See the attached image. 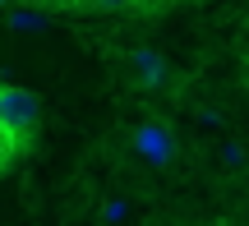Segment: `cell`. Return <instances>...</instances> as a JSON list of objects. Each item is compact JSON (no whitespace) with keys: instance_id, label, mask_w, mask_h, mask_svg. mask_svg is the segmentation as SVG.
Listing matches in <instances>:
<instances>
[{"instance_id":"obj_1","label":"cell","mask_w":249,"mask_h":226,"mask_svg":"<svg viewBox=\"0 0 249 226\" xmlns=\"http://www.w3.org/2000/svg\"><path fill=\"white\" fill-rule=\"evenodd\" d=\"M37 134H42V102H37V92L0 83V175L37 148Z\"/></svg>"},{"instance_id":"obj_2","label":"cell","mask_w":249,"mask_h":226,"mask_svg":"<svg viewBox=\"0 0 249 226\" xmlns=\"http://www.w3.org/2000/svg\"><path fill=\"white\" fill-rule=\"evenodd\" d=\"M129 148H134V157H143L148 166H171L180 157V139L171 134V125H161V120H139V125L129 129Z\"/></svg>"},{"instance_id":"obj_3","label":"cell","mask_w":249,"mask_h":226,"mask_svg":"<svg viewBox=\"0 0 249 226\" xmlns=\"http://www.w3.org/2000/svg\"><path fill=\"white\" fill-rule=\"evenodd\" d=\"M124 65H129V83L139 92H161V88H171V65H166V55L161 51H152V46H129L124 51Z\"/></svg>"},{"instance_id":"obj_4","label":"cell","mask_w":249,"mask_h":226,"mask_svg":"<svg viewBox=\"0 0 249 226\" xmlns=\"http://www.w3.org/2000/svg\"><path fill=\"white\" fill-rule=\"evenodd\" d=\"M60 5H79L88 14H124V9H157V0H60Z\"/></svg>"},{"instance_id":"obj_5","label":"cell","mask_w":249,"mask_h":226,"mask_svg":"<svg viewBox=\"0 0 249 226\" xmlns=\"http://www.w3.org/2000/svg\"><path fill=\"white\" fill-rule=\"evenodd\" d=\"M9 23H14V28H42L46 18H42V14H23V9H18V14H9Z\"/></svg>"},{"instance_id":"obj_6","label":"cell","mask_w":249,"mask_h":226,"mask_svg":"<svg viewBox=\"0 0 249 226\" xmlns=\"http://www.w3.org/2000/svg\"><path fill=\"white\" fill-rule=\"evenodd\" d=\"M222 157H226V166H240V162H245V148H240V143H226Z\"/></svg>"},{"instance_id":"obj_7","label":"cell","mask_w":249,"mask_h":226,"mask_svg":"<svg viewBox=\"0 0 249 226\" xmlns=\"http://www.w3.org/2000/svg\"><path fill=\"white\" fill-rule=\"evenodd\" d=\"M124 212H129V208H124V203H107V208H102V222H120Z\"/></svg>"},{"instance_id":"obj_8","label":"cell","mask_w":249,"mask_h":226,"mask_svg":"<svg viewBox=\"0 0 249 226\" xmlns=\"http://www.w3.org/2000/svg\"><path fill=\"white\" fill-rule=\"evenodd\" d=\"M0 5H9V0H0Z\"/></svg>"}]
</instances>
